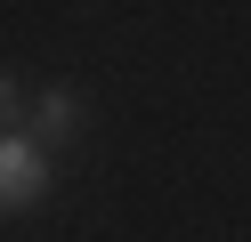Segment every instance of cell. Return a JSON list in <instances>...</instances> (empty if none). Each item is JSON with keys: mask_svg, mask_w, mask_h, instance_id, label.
Returning <instances> with one entry per match:
<instances>
[{"mask_svg": "<svg viewBox=\"0 0 251 242\" xmlns=\"http://www.w3.org/2000/svg\"><path fill=\"white\" fill-rule=\"evenodd\" d=\"M41 194H49V154L17 129H0V210H25Z\"/></svg>", "mask_w": 251, "mask_h": 242, "instance_id": "1", "label": "cell"}, {"mask_svg": "<svg viewBox=\"0 0 251 242\" xmlns=\"http://www.w3.org/2000/svg\"><path fill=\"white\" fill-rule=\"evenodd\" d=\"M81 129H89V97L73 89V81H49L41 105H33V145L49 154V145H73Z\"/></svg>", "mask_w": 251, "mask_h": 242, "instance_id": "2", "label": "cell"}, {"mask_svg": "<svg viewBox=\"0 0 251 242\" xmlns=\"http://www.w3.org/2000/svg\"><path fill=\"white\" fill-rule=\"evenodd\" d=\"M17 113H25V89H17V73L0 65V129H17Z\"/></svg>", "mask_w": 251, "mask_h": 242, "instance_id": "3", "label": "cell"}]
</instances>
